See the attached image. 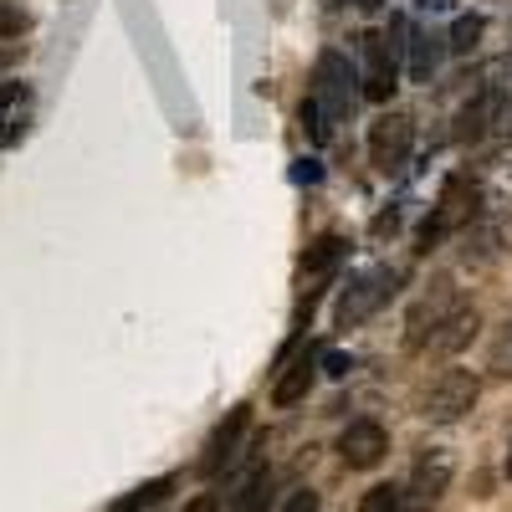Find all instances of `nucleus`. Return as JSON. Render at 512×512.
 Wrapping results in <instances>:
<instances>
[{
    "label": "nucleus",
    "instance_id": "obj_1",
    "mask_svg": "<svg viewBox=\"0 0 512 512\" xmlns=\"http://www.w3.org/2000/svg\"><path fill=\"white\" fill-rule=\"evenodd\" d=\"M410 26L395 16L384 31H369L364 36V72H359V93L369 103H390V93L400 88V47H410V41H400Z\"/></svg>",
    "mask_w": 512,
    "mask_h": 512
},
{
    "label": "nucleus",
    "instance_id": "obj_2",
    "mask_svg": "<svg viewBox=\"0 0 512 512\" xmlns=\"http://www.w3.org/2000/svg\"><path fill=\"white\" fill-rule=\"evenodd\" d=\"M400 292V272L395 267H364L359 277H349V287L338 292V303H333V323L338 328H359L369 323L390 297Z\"/></svg>",
    "mask_w": 512,
    "mask_h": 512
},
{
    "label": "nucleus",
    "instance_id": "obj_3",
    "mask_svg": "<svg viewBox=\"0 0 512 512\" xmlns=\"http://www.w3.org/2000/svg\"><path fill=\"white\" fill-rule=\"evenodd\" d=\"M313 98H318L328 123H344L354 113V103H359V72H354V62L344 52H333V47L318 52V62H313Z\"/></svg>",
    "mask_w": 512,
    "mask_h": 512
},
{
    "label": "nucleus",
    "instance_id": "obj_4",
    "mask_svg": "<svg viewBox=\"0 0 512 512\" xmlns=\"http://www.w3.org/2000/svg\"><path fill=\"white\" fill-rule=\"evenodd\" d=\"M415 149V118L410 113H379L369 123V164L384 175H400Z\"/></svg>",
    "mask_w": 512,
    "mask_h": 512
},
{
    "label": "nucleus",
    "instance_id": "obj_5",
    "mask_svg": "<svg viewBox=\"0 0 512 512\" xmlns=\"http://www.w3.org/2000/svg\"><path fill=\"white\" fill-rule=\"evenodd\" d=\"M477 395H482V384H477L472 369H446V374L431 384V390H425L420 415H425V420H436V425H456L466 410L477 405Z\"/></svg>",
    "mask_w": 512,
    "mask_h": 512
},
{
    "label": "nucleus",
    "instance_id": "obj_6",
    "mask_svg": "<svg viewBox=\"0 0 512 512\" xmlns=\"http://www.w3.org/2000/svg\"><path fill=\"white\" fill-rule=\"evenodd\" d=\"M338 456H344V466H354V472H374V466L390 456V431H384L379 420H349L344 431H338Z\"/></svg>",
    "mask_w": 512,
    "mask_h": 512
},
{
    "label": "nucleus",
    "instance_id": "obj_7",
    "mask_svg": "<svg viewBox=\"0 0 512 512\" xmlns=\"http://www.w3.org/2000/svg\"><path fill=\"white\" fill-rule=\"evenodd\" d=\"M246 425H251V405H236L216 431H210V441H205V456H200V472L205 477H221L226 466L241 456L236 446H241V436H246Z\"/></svg>",
    "mask_w": 512,
    "mask_h": 512
},
{
    "label": "nucleus",
    "instance_id": "obj_8",
    "mask_svg": "<svg viewBox=\"0 0 512 512\" xmlns=\"http://www.w3.org/2000/svg\"><path fill=\"white\" fill-rule=\"evenodd\" d=\"M451 308H456L451 282H436V292H425L420 303L410 308V318H405V349H431V333L441 328V318Z\"/></svg>",
    "mask_w": 512,
    "mask_h": 512
},
{
    "label": "nucleus",
    "instance_id": "obj_9",
    "mask_svg": "<svg viewBox=\"0 0 512 512\" xmlns=\"http://www.w3.org/2000/svg\"><path fill=\"white\" fill-rule=\"evenodd\" d=\"M451 477H456V456L451 451H441V446L420 451L415 456V472H410V497L415 502H436L451 487Z\"/></svg>",
    "mask_w": 512,
    "mask_h": 512
},
{
    "label": "nucleus",
    "instance_id": "obj_10",
    "mask_svg": "<svg viewBox=\"0 0 512 512\" xmlns=\"http://www.w3.org/2000/svg\"><path fill=\"white\" fill-rule=\"evenodd\" d=\"M477 328H482L477 308H472V303H456V308L441 318V328L431 333V349H436V354H461V349L477 338Z\"/></svg>",
    "mask_w": 512,
    "mask_h": 512
},
{
    "label": "nucleus",
    "instance_id": "obj_11",
    "mask_svg": "<svg viewBox=\"0 0 512 512\" xmlns=\"http://www.w3.org/2000/svg\"><path fill=\"white\" fill-rule=\"evenodd\" d=\"M313 379H318V359H313V354H297V359L277 374V384H272V405L287 410V405H297V400H308Z\"/></svg>",
    "mask_w": 512,
    "mask_h": 512
},
{
    "label": "nucleus",
    "instance_id": "obj_12",
    "mask_svg": "<svg viewBox=\"0 0 512 512\" xmlns=\"http://www.w3.org/2000/svg\"><path fill=\"white\" fill-rule=\"evenodd\" d=\"M461 241H466V246H461V262L487 267V262H497L502 246H507V226H502V221H472Z\"/></svg>",
    "mask_w": 512,
    "mask_h": 512
},
{
    "label": "nucleus",
    "instance_id": "obj_13",
    "mask_svg": "<svg viewBox=\"0 0 512 512\" xmlns=\"http://www.w3.org/2000/svg\"><path fill=\"white\" fill-rule=\"evenodd\" d=\"M441 57H446V36L415 31V36H410V82H436Z\"/></svg>",
    "mask_w": 512,
    "mask_h": 512
},
{
    "label": "nucleus",
    "instance_id": "obj_14",
    "mask_svg": "<svg viewBox=\"0 0 512 512\" xmlns=\"http://www.w3.org/2000/svg\"><path fill=\"white\" fill-rule=\"evenodd\" d=\"M267 502H272V472H267V466H256V472L246 477V487H241V497L226 502V512H262Z\"/></svg>",
    "mask_w": 512,
    "mask_h": 512
},
{
    "label": "nucleus",
    "instance_id": "obj_15",
    "mask_svg": "<svg viewBox=\"0 0 512 512\" xmlns=\"http://www.w3.org/2000/svg\"><path fill=\"white\" fill-rule=\"evenodd\" d=\"M338 256H344V236H318V241H313V251L303 256V277H308V282L328 277Z\"/></svg>",
    "mask_w": 512,
    "mask_h": 512
},
{
    "label": "nucleus",
    "instance_id": "obj_16",
    "mask_svg": "<svg viewBox=\"0 0 512 512\" xmlns=\"http://www.w3.org/2000/svg\"><path fill=\"white\" fill-rule=\"evenodd\" d=\"M169 487H175V477H154V482L134 487V497H123V502H113V512H144V507L164 502V497H169Z\"/></svg>",
    "mask_w": 512,
    "mask_h": 512
},
{
    "label": "nucleus",
    "instance_id": "obj_17",
    "mask_svg": "<svg viewBox=\"0 0 512 512\" xmlns=\"http://www.w3.org/2000/svg\"><path fill=\"white\" fill-rule=\"evenodd\" d=\"M482 31H487V21L482 16H456V26H451V36H446V52H456V57H466L482 41Z\"/></svg>",
    "mask_w": 512,
    "mask_h": 512
},
{
    "label": "nucleus",
    "instance_id": "obj_18",
    "mask_svg": "<svg viewBox=\"0 0 512 512\" xmlns=\"http://www.w3.org/2000/svg\"><path fill=\"white\" fill-rule=\"evenodd\" d=\"M297 118H303V134H308L313 144H328V134H333V123L323 118V108H318V98H313V93L303 98V108H297Z\"/></svg>",
    "mask_w": 512,
    "mask_h": 512
},
{
    "label": "nucleus",
    "instance_id": "obj_19",
    "mask_svg": "<svg viewBox=\"0 0 512 512\" xmlns=\"http://www.w3.org/2000/svg\"><path fill=\"white\" fill-rule=\"evenodd\" d=\"M26 26H31V16H26V6H21V0H0V41L21 36Z\"/></svg>",
    "mask_w": 512,
    "mask_h": 512
},
{
    "label": "nucleus",
    "instance_id": "obj_20",
    "mask_svg": "<svg viewBox=\"0 0 512 512\" xmlns=\"http://www.w3.org/2000/svg\"><path fill=\"white\" fill-rule=\"evenodd\" d=\"M364 512H405V492L400 487H369Z\"/></svg>",
    "mask_w": 512,
    "mask_h": 512
},
{
    "label": "nucleus",
    "instance_id": "obj_21",
    "mask_svg": "<svg viewBox=\"0 0 512 512\" xmlns=\"http://www.w3.org/2000/svg\"><path fill=\"white\" fill-rule=\"evenodd\" d=\"M492 369H497V374H512V323L502 328V338L492 344Z\"/></svg>",
    "mask_w": 512,
    "mask_h": 512
},
{
    "label": "nucleus",
    "instance_id": "obj_22",
    "mask_svg": "<svg viewBox=\"0 0 512 512\" xmlns=\"http://www.w3.org/2000/svg\"><path fill=\"white\" fill-rule=\"evenodd\" d=\"M323 369H328L333 379H344V374L354 369V359H349V354H338V349H328V354H323Z\"/></svg>",
    "mask_w": 512,
    "mask_h": 512
},
{
    "label": "nucleus",
    "instance_id": "obj_23",
    "mask_svg": "<svg viewBox=\"0 0 512 512\" xmlns=\"http://www.w3.org/2000/svg\"><path fill=\"white\" fill-rule=\"evenodd\" d=\"M287 512H318V492H308V487H303V492H297V497L287 502Z\"/></svg>",
    "mask_w": 512,
    "mask_h": 512
},
{
    "label": "nucleus",
    "instance_id": "obj_24",
    "mask_svg": "<svg viewBox=\"0 0 512 512\" xmlns=\"http://www.w3.org/2000/svg\"><path fill=\"white\" fill-rule=\"evenodd\" d=\"M221 507H226L221 497H195V502H190L185 512H221Z\"/></svg>",
    "mask_w": 512,
    "mask_h": 512
},
{
    "label": "nucleus",
    "instance_id": "obj_25",
    "mask_svg": "<svg viewBox=\"0 0 512 512\" xmlns=\"http://www.w3.org/2000/svg\"><path fill=\"white\" fill-rule=\"evenodd\" d=\"M354 6H359V11H379V6H384V0H354Z\"/></svg>",
    "mask_w": 512,
    "mask_h": 512
},
{
    "label": "nucleus",
    "instance_id": "obj_26",
    "mask_svg": "<svg viewBox=\"0 0 512 512\" xmlns=\"http://www.w3.org/2000/svg\"><path fill=\"white\" fill-rule=\"evenodd\" d=\"M507 477H512V451H507Z\"/></svg>",
    "mask_w": 512,
    "mask_h": 512
}]
</instances>
